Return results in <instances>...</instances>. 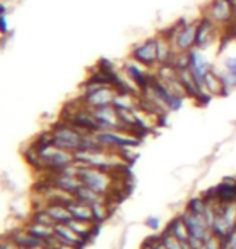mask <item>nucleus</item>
I'll list each match as a JSON object with an SVG mask.
<instances>
[{
    "label": "nucleus",
    "instance_id": "obj_1",
    "mask_svg": "<svg viewBox=\"0 0 236 249\" xmlns=\"http://www.w3.org/2000/svg\"><path fill=\"white\" fill-rule=\"evenodd\" d=\"M78 178L81 180L84 186L91 188L92 191L104 194L109 191L110 188V178L109 173H105L99 168L94 167H81L78 168Z\"/></svg>",
    "mask_w": 236,
    "mask_h": 249
},
{
    "label": "nucleus",
    "instance_id": "obj_2",
    "mask_svg": "<svg viewBox=\"0 0 236 249\" xmlns=\"http://www.w3.org/2000/svg\"><path fill=\"white\" fill-rule=\"evenodd\" d=\"M83 136L76 129L68 126H57L52 131V146L65 151H79Z\"/></svg>",
    "mask_w": 236,
    "mask_h": 249
},
{
    "label": "nucleus",
    "instance_id": "obj_3",
    "mask_svg": "<svg viewBox=\"0 0 236 249\" xmlns=\"http://www.w3.org/2000/svg\"><path fill=\"white\" fill-rule=\"evenodd\" d=\"M113 92L110 91V88H105L102 84L89 83L86 88V104L89 107H109L110 104H113Z\"/></svg>",
    "mask_w": 236,
    "mask_h": 249
},
{
    "label": "nucleus",
    "instance_id": "obj_4",
    "mask_svg": "<svg viewBox=\"0 0 236 249\" xmlns=\"http://www.w3.org/2000/svg\"><path fill=\"white\" fill-rule=\"evenodd\" d=\"M183 220H184V223H186L191 238L202 240V241H205L209 238L210 228L207 227V223H205L202 215H198V213H193V212L188 211V212L183 213Z\"/></svg>",
    "mask_w": 236,
    "mask_h": 249
},
{
    "label": "nucleus",
    "instance_id": "obj_5",
    "mask_svg": "<svg viewBox=\"0 0 236 249\" xmlns=\"http://www.w3.org/2000/svg\"><path fill=\"white\" fill-rule=\"evenodd\" d=\"M149 88L152 89V91L157 94L160 99H162L163 104L168 108H172V110H178V108H182V99H180L178 96H175V94L170 91V89L167 88V84H165L162 79L150 78Z\"/></svg>",
    "mask_w": 236,
    "mask_h": 249
},
{
    "label": "nucleus",
    "instance_id": "obj_6",
    "mask_svg": "<svg viewBox=\"0 0 236 249\" xmlns=\"http://www.w3.org/2000/svg\"><path fill=\"white\" fill-rule=\"evenodd\" d=\"M54 231H55V241L62 243V245H68L76 249H81L84 246V243H86L78 233H74L67 223H55Z\"/></svg>",
    "mask_w": 236,
    "mask_h": 249
},
{
    "label": "nucleus",
    "instance_id": "obj_7",
    "mask_svg": "<svg viewBox=\"0 0 236 249\" xmlns=\"http://www.w3.org/2000/svg\"><path fill=\"white\" fill-rule=\"evenodd\" d=\"M133 57L138 62H143L145 65H152L155 60H159V44L154 39L145 41L143 46L136 47L133 51Z\"/></svg>",
    "mask_w": 236,
    "mask_h": 249
},
{
    "label": "nucleus",
    "instance_id": "obj_8",
    "mask_svg": "<svg viewBox=\"0 0 236 249\" xmlns=\"http://www.w3.org/2000/svg\"><path fill=\"white\" fill-rule=\"evenodd\" d=\"M95 139L100 144H105V146H117V147H129V146H139V141L134 138H128V136H122V134H115L110 131H100L97 133Z\"/></svg>",
    "mask_w": 236,
    "mask_h": 249
},
{
    "label": "nucleus",
    "instance_id": "obj_9",
    "mask_svg": "<svg viewBox=\"0 0 236 249\" xmlns=\"http://www.w3.org/2000/svg\"><path fill=\"white\" fill-rule=\"evenodd\" d=\"M94 118L97 120V123L100 124L102 129H115L118 126V115L117 112L110 110V107H100V108H95L94 110Z\"/></svg>",
    "mask_w": 236,
    "mask_h": 249
},
{
    "label": "nucleus",
    "instance_id": "obj_10",
    "mask_svg": "<svg viewBox=\"0 0 236 249\" xmlns=\"http://www.w3.org/2000/svg\"><path fill=\"white\" fill-rule=\"evenodd\" d=\"M68 207L70 213H72L73 218L76 220H83V222H92L94 220V215H92V209L89 204H84V202H79L78 199L74 202H72Z\"/></svg>",
    "mask_w": 236,
    "mask_h": 249
},
{
    "label": "nucleus",
    "instance_id": "obj_11",
    "mask_svg": "<svg viewBox=\"0 0 236 249\" xmlns=\"http://www.w3.org/2000/svg\"><path fill=\"white\" fill-rule=\"evenodd\" d=\"M72 122L78 126H81L84 129H89V131H100V124L97 120L94 118L92 113H86V112H74V115L72 117Z\"/></svg>",
    "mask_w": 236,
    "mask_h": 249
},
{
    "label": "nucleus",
    "instance_id": "obj_12",
    "mask_svg": "<svg viewBox=\"0 0 236 249\" xmlns=\"http://www.w3.org/2000/svg\"><path fill=\"white\" fill-rule=\"evenodd\" d=\"M196 28L194 24H186L177 36V47L180 51H186L196 42Z\"/></svg>",
    "mask_w": 236,
    "mask_h": 249
},
{
    "label": "nucleus",
    "instance_id": "obj_13",
    "mask_svg": "<svg viewBox=\"0 0 236 249\" xmlns=\"http://www.w3.org/2000/svg\"><path fill=\"white\" fill-rule=\"evenodd\" d=\"M47 213L54 220V223H67L73 218L72 213L68 211V207L62 206V204H52V206H49Z\"/></svg>",
    "mask_w": 236,
    "mask_h": 249
},
{
    "label": "nucleus",
    "instance_id": "obj_14",
    "mask_svg": "<svg viewBox=\"0 0 236 249\" xmlns=\"http://www.w3.org/2000/svg\"><path fill=\"white\" fill-rule=\"evenodd\" d=\"M228 0H215L212 3V8H210V12H212V17L217 19V21H227V19L232 17V7H230Z\"/></svg>",
    "mask_w": 236,
    "mask_h": 249
},
{
    "label": "nucleus",
    "instance_id": "obj_15",
    "mask_svg": "<svg viewBox=\"0 0 236 249\" xmlns=\"http://www.w3.org/2000/svg\"><path fill=\"white\" fill-rule=\"evenodd\" d=\"M26 231L31 233L33 236L39 238V240H44V241L52 240V238L55 236L54 225H42V223H36V222H34Z\"/></svg>",
    "mask_w": 236,
    "mask_h": 249
},
{
    "label": "nucleus",
    "instance_id": "obj_16",
    "mask_svg": "<svg viewBox=\"0 0 236 249\" xmlns=\"http://www.w3.org/2000/svg\"><path fill=\"white\" fill-rule=\"evenodd\" d=\"M204 86L207 88V91L210 94H225L222 91V88H227V84L223 83V79L215 73H210L207 71L205 73V78H204Z\"/></svg>",
    "mask_w": 236,
    "mask_h": 249
},
{
    "label": "nucleus",
    "instance_id": "obj_17",
    "mask_svg": "<svg viewBox=\"0 0 236 249\" xmlns=\"http://www.w3.org/2000/svg\"><path fill=\"white\" fill-rule=\"evenodd\" d=\"M74 197L78 199L79 202H84V204H94V202H102L100 201V194L99 193H95L92 191L91 188H88V186H79L78 188V191L74 193Z\"/></svg>",
    "mask_w": 236,
    "mask_h": 249
},
{
    "label": "nucleus",
    "instance_id": "obj_18",
    "mask_svg": "<svg viewBox=\"0 0 236 249\" xmlns=\"http://www.w3.org/2000/svg\"><path fill=\"white\" fill-rule=\"evenodd\" d=\"M127 71H128V74H129V78L133 79L134 83L138 84L139 88L141 89H145V88H149V81H150V78H147L145 76L144 73H141L139 70L134 67V65H127Z\"/></svg>",
    "mask_w": 236,
    "mask_h": 249
},
{
    "label": "nucleus",
    "instance_id": "obj_19",
    "mask_svg": "<svg viewBox=\"0 0 236 249\" xmlns=\"http://www.w3.org/2000/svg\"><path fill=\"white\" fill-rule=\"evenodd\" d=\"M209 33H210V21L209 19H202V21L199 23V26L196 28V46L200 47L204 46V42L207 41L209 37Z\"/></svg>",
    "mask_w": 236,
    "mask_h": 249
},
{
    "label": "nucleus",
    "instance_id": "obj_20",
    "mask_svg": "<svg viewBox=\"0 0 236 249\" xmlns=\"http://www.w3.org/2000/svg\"><path fill=\"white\" fill-rule=\"evenodd\" d=\"M205 207H207V202L202 201V199H191L189 204H188V211L193 212V213H198V215H202Z\"/></svg>",
    "mask_w": 236,
    "mask_h": 249
},
{
    "label": "nucleus",
    "instance_id": "obj_21",
    "mask_svg": "<svg viewBox=\"0 0 236 249\" xmlns=\"http://www.w3.org/2000/svg\"><path fill=\"white\" fill-rule=\"evenodd\" d=\"M91 209H92L94 222L95 223H100L105 218V209L102 206V202H94V204H91Z\"/></svg>",
    "mask_w": 236,
    "mask_h": 249
},
{
    "label": "nucleus",
    "instance_id": "obj_22",
    "mask_svg": "<svg viewBox=\"0 0 236 249\" xmlns=\"http://www.w3.org/2000/svg\"><path fill=\"white\" fill-rule=\"evenodd\" d=\"M34 222L36 223H42V225H55L54 220L50 218V215L46 212H37L36 215H34Z\"/></svg>",
    "mask_w": 236,
    "mask_h": 249
},
{
    "label": "nucleus",
    "instance_id": "obj_23",
    "mask_svg": "<svg viewBox=\"0 0 236 249\" xmlns=\"http://www.w3.org/2000/svg\"><path fill=\"white\" fill-rule=\"evenodd\" d=\"M159 44V60L167 63V55H170V49L163 41H157Z\"/></svg>",
    "mask_w": 236,
    "mask_h": 249
},
{
    "label": "nucleus",
    "instance_id": "obj_24",
    "mask_svg": "<svg viewBox=\"0 0 236 249\" xmlns=\"http://www.w3.org/2000/svg\"><path fill=\"white\" fill-rule=\"evenodd\" d=\"M228 249H236V230L228 235Z\"/></svg>",
    "mask_w": 236,
    "mask_h": 249
},
{
    "label": "nucleus",
    "instance_id": "obj_25",
    "mask_svg": "<svg viewBox=\"0 0 236 249\" xmlns=\"http://www.w3.org/2000/svg\"><path fill=\"white\" fill-rule=\"evenodd\" d=\"M0 249H21V248H19L17 243L12 240V241H3L2 246H0Z\"/></svg>",
    "mask_w": 236,
    "mask_h": 249
},
{
    "label": "nucleus",
    "instance_id": "obj_26",
    "mask_svg": "<svg viewBox=\"0 0 236 249\" xmlns=\"http://www.w3.org/2000/svg\"><path fill=\"white\" fill-rule=\"evenodd\" d=\"M147 225L150 227V228H154V230H157V227H159V220L157 218H154V217H150V218H147Z\"/></svg>",
    "mask_w": 236,
    "mask_h": 249
},
{
    "label": "nucleus",
    "instance_id": "obj_27",
    "mask_svg": "<svg viewBox=\"0 0 236 249\" xmlns=\"http://www.w3.org/2000/svg\"><path fill=\"white\" fill-rule=\"evenodd\" d=\"M2 33L7 34V17H5V8L2 7Z\"/></svg>",
    "mask_w": 236,
    "mask_h": 249
},
{
    "label": "nucleus",
    "instance_id": "obj_28",
    "mask_svg": "<svg viewBox=\"0 0 236 249\" xmlns=\"http://www.w3.org/2000/svg\"><path fill=\"white\" fill-rule=\"evenodd\" d=\"M152 246H154V249H168V248L165 246L163 243H162V238H160V240H157V241H155Z\"/></svg>",
    "mask_w": 236,
    "mask_h": 249
},
{
    "label": "nucleus",
    "instance_id": "obj_29",
    "mask_svg": "<svg viewBox=\"0 0 236 249\" xmlns=\"http://www.w3.org/2000/svg\"><path fill=\"white\" fill-rule=\"evenodd\" d=\"M143 249H154V246H152V245H149V243H144Z\"/></svg>",
    "mask_w": 236,
    "mask_h": 249
},
{
    "label": "nucleus",
    "instance_id": "obj_30",
    "mask_svg": "<svg viewBox=\"0 0 236 249\" xmlns=\"http://www.w3.org/2000/svg\"><path fill=\"white\" fill-rule=\"evenodd\" d=\"M233 34H235V39H236V26H235V29H233Z\"/></svg>",
    "mask_w": 236,
    "mask_h": 249
},
{
    "label": "nucleus",
    "instance_id": "obj_31",
    "mask_svg": "<svg viewBox=\"0 0 236 249\" xmlns=\"http://www.w3.org/2000/svg\"><path fill=\"white\" fill-rule=\"evenodd\" d=\"M230 3H236V0H228Z\"/></svg>",
    "mask_w": 236,
    "mask_h": 249
}]
</instances>
